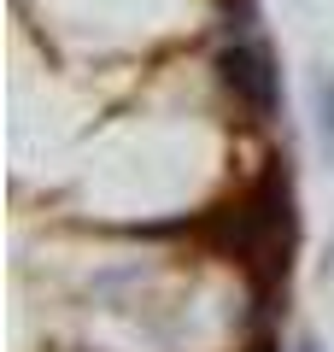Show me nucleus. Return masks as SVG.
<instances>
[{"instance_id": "nucleus-1", "label": "nucleus", "mask_w": 334, "mask_h": 352, "mask_svg": "<svg viewBox=\"0 0 334 352\" xmlns=\"http://www.w3.org/2000/svg\"><path fill=\"white\" fill-rule=\"evenodd\" d=\"M223 247L241 258V270L252 276V288L270 300L287 282V264H293V188H287V170H264L235 206H223Z\"/></svg>"}, {"instance_id": "nucleus-2", "label": "nucleus", "mask_w": 334, "mask_h": 352, "mask_svg": "<svg viewBox=\"0 0 334 352\" xmlns=\"http://www.w3.org/2000/svg\"><path fill=\"white\" fill-rule=\"evenodd\" d=\"M217 65H223L229 94H235L252 118H270L276 112V71H270V53H264L258 41H229Z\"/></svg>"}, {"instance_id": "nucleus-3", "label": "nucleus", "mask_w": 334, "mask_h": 352, "mask_svg": "<svg viewBox=\"0 0 334 352\" xmlns=\"http://www.w3.org/2000/svg\"><path fill=\"white\" fill-rule=\"evenodd\" d=\"M311 106H317V129H322V147L334 159V71L311 76Z\"/></svg>"}]
</instances>
